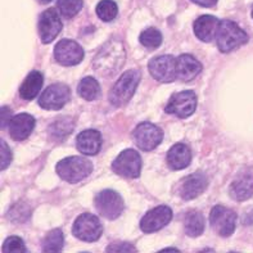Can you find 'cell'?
Returning <instances> with one entry per match:
<instances>
[{"instance_id":"484cf974","label":"cell","mask_w":253,"mask_h":253,"mask_svg":"<svg viewBox=\"0 0 253 253\" xmlns=\"http://www.w3.org/2000/svg\"><path fill=\"white\" fill-rule=\"evenodd\" d=\"M77 91H79L83 99L91 102V100H95L99 96L100 86L94 77H85L79 84Z\"/></svg>"},{"instance_id":"4316f807","label":"cell","mask_w":253,"mask_h":253,"mask_svg":"<svg viewBox=\"0 0 253 253\" xmlns=\"http://www.w3.org/2000/svg\"><path fill=\"white\" fill-rule=\"evenodd\" d=\"M64 246L63 233L61 229H54L49 231L42 241V251L44 252H59Z\"/></svg>"},{"instance_id":"d590c367","label":"cell","mask_w":253,"mask_h":253,"mask_svg":"<svg viewBox=\"0 0 253 253\" xmlns=\"http://www.w3.org/2000/svg\"><path fill=\"white\" fill-rule=\"evenodd\" d=\"M243 224L244 225H253V207L247 210L243 216Z\"/></svg>"},{"instance_id":"52a82bcc","label":"cell","mask_w":253,"mask_h":253,"mask_svg":"<svg viewBox=\"0 0 253 253\" xmlns=\"http://www.w3.org/2000/svg\"><path fill=\"white\" fill-rule=\"evenodd\" d=\"M112 170L120 176L136 179L140 175L141 170L140 154L134 149H126L121 152L112 164Z\"/></svg>"},{"instance_id":"9a60e30c","label":"cell","mask_w":253,"mask_h":253,"mask_svg":"<svg viewBox=\"0 0 253 253\" xmlns=\"http://www.w3.org/2000/svg\"><path fill=\"white\" fill-rule=\"evenodd\" d=\"M172 218V211L167 206H158L141 218L140 229L144 233H154L165 228Z\"/></svg>"},{"instance_id":"9c48e42d","label":"cell","mask_w":253,"mask_h":253,"mask_svg":"<svg viewBox=\"0 0 253 253\" xmlns=\"http://www.w3.org/2000/svg\"><path fill=\"white\" fill-rule=\"evenodd\" d=\"M210 222L220 237H230L237 226V213L224 206H215L210 215Z\"/></svg>"},{"instance_id":"5b68a950","label":"cell","mask_w":253,"mask_h":253,"mask_svg":"<svg viewBox=\"0 0 253 253\" xmlns=\"http://www.w3.org/2000/svg\"><path fill=\"white\" fill-rule=\"evenodd\" d=\"M94 206H95L98 213H100L103 217L108 218V220H116L117 217H120L125 209V203H124L122 197L117 192L111 189L102 190L100 193H98L94 199Z\"/></svg>"},{"instance_id":"f1b7e54d","label":"cell","mask_w":253,"mask_h":253,"mask_svg":"<svg viewBox=\"0 0 253 253\" xmlns=\"http://www.w3.org/2000/svg\"><path fill=\"white\" fill-rule=\"evenodd\" d=\"M117 13H119L117 4L112 1V0H102L96 5V14L104 22L113 21L117 17Z\"/></svg>"},{"instance_id":"d4e9b609","label":"cell","mask_w":253,"mask_h":253,"mask_svg":"<svg viewBox=\"0 0 253 253\" xmlns=\"http://www.w3.org/2000/svg\"><path fill=\"white\" fill-rule=\"evenodd\" d=\"M184 228H185L186 235L192 238L202 235L205 231V218L203 215L198 211H189L184 218Z\"/></svg>"},{"instance_id":"5bb4252c","label":"cell","mask_w":253,"mask_h":253,"mask_svg":"<svg viewBox=\"0 0 253 253\" xmlns=\"http://www.w3.org/2000/svg\"><path fill=\"white\" fill-rule=\"evenodd\" d=\"M39 34L44 44H49L58 36L62 30V21L54 8H49L40 14Z\"/></svg>"},{"instance_id":"4fadbf2b","label":"cell","mask_w":253,"mask_h":253,"mask_svg":"<svg viewBox=\"0 0 253 253\" xmlns=\"http://www.w3.org/2000/svg\"><path fill=\"white\" fill-rule=\"evenodd\" d=\"M54 58L62 66H76L84 59V49L74 40L64 39L55 45Z\"/></svg>"},{"instance_id":"6da1fadb","label":"cell","mask_w":253,"mask_h":253,"mask_svg":"<svg viewBox=\"0 0 253 253\" xmlns=\"http://www.w3.org/2000/svg\"><path fill=\"white\" fill-rule=\"evenodd\" d=\"M125 58L126 53L122 42L113 39V40L107 42L100 49L99 53L95 55L94 66H95L99 74L111 76L122 67V64L125 62Z\"/></svg>"},{"instance_id":"f546056e","label":"cell","mask_w":253,"mask_h":253,"mask_svg":"<svg viewBox=\"0 0 253 253\" xmlns=\"http://www.w3.org/2000/svg\"><path fill=\"white\" fill-rule=\"evenodd\" d=\"M83 0H58V10L64 18H74L77 13L83 9Z\"/></svg>"},{"instance_id":"8d00e7d4","label":"cell","mask_w":253,"mask_h":253,"mask_svg":"<svg viewBox=\"0 0 253 253\" xmlns=\"http://www.w3.org/2000/svg\"><path fill=\"white\" fill-rule=\"evenodd\" d=\"M39 1H40L42 4H48V3H50L51 0H39Z\"/></svg>"},{"instance_id":"44dd1931","label":"cell","mask_w":253,"mask_h":253,"mask_svg":"<svg viewBox=\"0 0 253 253\" xmlns=\"http://www.w3.org/2000/svg\"><path fill=\"white\" fill-rule=\"evenodd\" d=\"M167 165L172 170H183L190 165L192 161V153L188 145L183 143H177L167 152Z\"/></svg>"},{"instance_id":"1f68e13d","label":"cell","mask_w":253,"mask_h":253,"mask_svg":"<svg viewBox=\"0 0 253 253\" xmlns=\"http://www.w3.org/2000/svg\"><path fill=\"white\" fill-rule=\"evenodd\" d=\"M0 162H1V165H0L1 171L5 170L6 167L10 165V162H12V152H10V148L8 147V144H6L3 139L0 141Z\"/></svg>"},{"instance_id":"3957f363","label":"cell","mask_w":253,"mask_h":253,"mask_svg":"<svg viewBox=\"0 0 253 253\" xmlns=\"http://www.w3.org/2000/svg\"><path fill=\"white\" fill-rule=\"evenodd\" d=\"M140 81V72L138 70H130L122 75L113 85L109 93V102L115 107H122L127 104L135 94Z\"/></svg>"},{"instance_id":"30bf717a","label":"cell","mask_w":253,"mask_h":253,"mask_svg":"<svg viewBox=\"0 0 253 253\" xmlns=\"http://www.w3.org/2000/svg\"><path fill=\"white\" fill-rule=\"evenodd\" d=\"M135 144L140 148L141 151L149 152L157 148L164 139V132L158 126L153 125L151 122H141L136 126L134 131Z\"/></svg>"},{"instance_id":"cb8c5ba5","label":"cell","mask_w":253,"mask_h":253,"mask_svg":"<svg viewBox=\"0 0 253 253\" xmlns=\"http://www.w3.org/2000/svg\"><path fill=\"white\" fill-rule=\"evenodd\" d=\"M75 121L70 116H63L55 120L50 126H49V136L51 140L62 141L66 139L71 132L74 131Z\"/></svg>"},{"instance_id":"7402d4cb","label":"cell","mask_w":253,"mask_h":253,"mask_svg":"<svg viewBox=\"0 0 253 253\" xmlns=\"http://www.w3.org/2000/svg\"><path fill=\"white\" fill-rule=\"evenodd\" d=\"M231 198L235 201H247L253 196V175L244 173L238 179H235L229 189Z\"/></svg>"},{"instance_id":"7a4b0ae2","label":"cell","mask_w":253,"mask_h":253,"mask_svg":"<svg viewBox=\"0 0 253 253\" xmlns=\"http://www.w3.org/2000/svg\"><path fill=\"white\" fill-rule=\"evenodd\" d=\"M55 170L61 179L67 183L75 184L89 176L93 171V164L87 158L74 156L59 161Z\"/></svg>"},{"instance_id":"4dcf8cb0","label":"cell","mask_w":253,"mask_h":253,"mask_svg":"<svg viewBox=\"0 0 253 253\" xmlns=\"http://www.w3.org/2000/svg\"><path fill=\"white\" fill-rule=\"evenodd\" d=\"M1 251L4 253H23L27 252L25 247V243L19 237H9L4 242Z\"/></svg>"},{"instance_id":"e575fe53","label":"cell","mask_w":253,"mask_h":253,"mask_svg":"<svg viewBox=\"0 0 253 253\" xmlns=\"http://www.w3.org/2000/svg\"><path fill=\"white\" fill-rule=\"evenodd\" d=\"M192 1L201 6H206V8H211L217 3V0H192Z\"/></svg>"},{"instance_id":"ffe728a7","label":"cell","mask_w":253,"mask_h":253,"mask_svg":"<svg viewBox=\"0 0 253 253\" xmlns=\"http://www.w3.org/2000/svg\"><path fill=\"white\" fill-rule=\"evenodd\" d=\"M220 21L213 16L199 17L194 22V34L201 42H210L217 35Z\"/></svg>"},{"instance_id":"e0dca14e","label":"cell","mask_w":253,"mask_h":253,"mask_svg":"<svg viewBox=\"0 0 253 253\" xmlns=\"http://www.w3.org/2000/svg\"><path fill=\"white\" fill-rule=\"evenodd\" d=\"M9 134L14 140L22 141L31 135L35 128V119L29 113H19L10 120Z\"/></svg>"},{"instance_id":"d6986e66","label":"cell","mask_w":253,"mask_h":253,"mask_svg":"<svg viewBox=\"0 0 253 253\" xmlns=\"http://www.w3.org/2000/svg\"><path fill=\"white\" fill-rule=\"evenodd\" d=\"M202 71V64L190 54H181L176 59V76L181 81H192Z\"/></svg>"},{"instance_id":"ba28073f","label":"cell","mask_w":253,"mask_h":253,"mask_svg":"<svg viewBox=\"0 0 253 253\" xmlns=\"http://www.w3.org/2000/svg\"><path fill=\"white\" fill-rule=\"evenodd\" d=\"M197 95L192 90H185L173 94L166 106V112L177 116L179 119H186L196 112Z\"/></svg>"},{"instance_id":"83f0119b","label":"cell","mask_w":253,"mask_h":253,"mask_svg":"<svg viewBox=\"0 0 253 253\" xmlns=\"http://www.w3.org/2000/svg\"><path fill=\"white\" fill-rule=\"evenodd\" d=\"M140 40L141 45L145 46L149 50H154V49H157L158 46L162 42V35H161V32L158 31L157 29H154V27H149V29L144 30V31L140 34Z\"/></svg>"},{"instance_id":"d6a6232c","label":"cell","mask_w":253,"mask_h":253,"mask_svg":"<svg viewBox=\"0 0 253 253\" xmlns=\"http://www.w3.org/2000/svg\"><path fill=\"white\" fill-rule=\"evenodd\" d=\"M107 252H136V248L128 243H112L107 248Z\"/></svg>"},{"instance_id":"277c9868","label":"cell","mask_w":253,"mask_h":253,"mask_svg":"<svg viewBox=\"0 0 253 253\" xmlns=\"http://www.w3.org/2000/svg\"><path fill=\"white\" fill-rule=\"evenodd\" d=\"M217 46L222 53L235 50L248 42V35L235 22L224 19L217 30Z\"/></svg>"},{"instance_id":"74e56055","label":"cell","mask_w":253,"mask_h":253,"mask_svg":"<svg viewBox=\"0 0 253 253\" xmlns=\"http://www.w3.org/2000/svg\"><path fill=\"white\" fill-rule=\"evenodd\" d=\"M252 18H253V6H252Z\"/></svg>"},{"instance_id":"2e32d148","label":"cell","mask_w":253,"mask_h":253,"mask_svg":"<svg viewBox=\"0 0 253 253\" xmlns=\"http://www.w3.org/2000/svg\"><path fill=\"white\" fill-rule=\"evenodd\" d=\"M207 185H209V179H207L205 173H192V175H189V176L185 177L181 181L180 196H181L183 199H185V201L194 199L205 192Z\"/></svg>"},{"instance_id":"ac0fdd59","label":"cell","mask_w":253,"mask_h":253,"mask_svg":"<svg viewBox=\"0 0 253 253\" xmlns=\"http://www.w3.org/2000/svg\"><path fill=\"white\" fill-rule=\"evenodd\" d=\"M76 147L85 156H95L102 147L100 132L93 128L81 131L76 138Z\"/></svg>"},{"instance_id":"7c38bea8","label":"cell","mask_w":253,"mask_h":253,"mask_svg":"<svg viewBox=\"0 0 253 253\" xmlns=\"http://www.w3.org/2000/svg\"><path fill=\"white\" fill-rule=\"evenodd\" d=\"M152 76L160 83H172L176 79V59L172 55H160L148 64Z\"/></svg>"},{"instance_id":"836d02e7","label":"cell","mask_w":253,"mask_h":253,"mask_svg":"<svg viewBox=\"0 0 253 253\" xmlns=\"http://www.w3.org/2000/svg\"><path fill=\"white\" fill-rule=\"evenodd\" d=\"M12 119V112H10L9 107H1V128L9 125Z\"/></svg>"},{"instance_id":"603a6c76","label":"cell","mask_w":253,"mask_h":253,"mask_svg":"<svg viewBox=\"0 0 253 253\" xmlns=\"http://www.w3.org/2000/svg\"><path fill=\"white\" fill-rule=\"evenodd\" d=\"M42 83H44V77L39 71L30 72L29 76L26 77L21 87H19L21 98H23L25 100H32L34 98H36L42 90Z\"/></svg>"},{"instance_id":"8992f818","label":"cell","mask_w":253,"mask_h":253,"mask_svg":"<svg viewBox=\"0 0 253 253\" xmlns=\"http://www.w3.org/2000/svg\"><path fill=\"white\" fill-rule=\"evenodd\" d=\"M72 233L84 242H95L103 233V226L99 218L91 213H83L75 220Z\"/></svg>"},{"instance_id":"8fae6325","label":"cell","mask_w":253,"mask_h":253,"mask_svg":"<svg viewBox=\"0 0 253 253\" xmlns=\"http://www.w3.org/2000/svg\"><path fill=\"white\" fill-rule=\"evenodd\" d=\"M70 89L64 84H54L44 90L39 98V106L48 111H58L70 100Z\"/></svg>"}]
</instances>
